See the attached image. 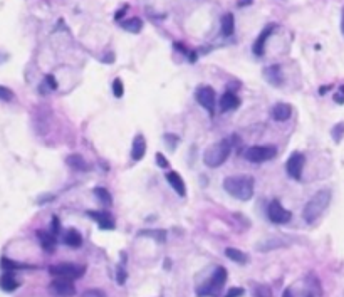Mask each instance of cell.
Instances as JSON below:
<instances>
[{
    "mask_svg": "<svg viewBox=\"0 0 344 297\" xmlns=\"http://www.w3.org/2000/svg\"><path fill=\"white\" fill-rule=\"evenodd\" d=\"M165 143H167V146L172 149V151H175L178 143H180V138H178L176 135H170L168 133V135H165Z\"/></svg>",
    "mask_w": 344,
    "mask_h": 297,
    "instance_id": "obj_29",
    "label": "cell"
},
{
    "mask_svg": "<svg viewBox=\"0 0 344 297\" xmlns=\"http://www.w3.org/2000/svg\"><path fill=\"white\" fill-rule=\"evenodd\" d=\"M331 89V86H324V88H319V94H324L326 91H329Z\"/></svg>",
    "mask_w": 344,
    "mask_h": 297,
    "instance_id": "obj_41",
    "label": "cell"
},
{
    "mask_svg": "<svg viewBox=\"0 0 344 297\" xmlns=\"http://www.w3.org/2000/svg\"><path fill=\"white\" fill-rule=\"evenodd\" d=\"M329 203H331V190L324 188V190L316 191V193L309 198V202L306 203L304 210H302V218H304L307 223H314L321 215H323L324 210L329 207Z\"/></svg>",
    "mask_w": 344,
    "mask_h": 297,
    "instance_id": "obj_2",
    "label": "cell"
},
{
    "mask_svg": "<svg viewBox=\"0 0 344 297\" xmlns=\"http://www.w3.org/2000/svg\"><path fill=\"white\" fill-rule=\"evenodd\" d=\"M50 289L59 297H72L76 294V287L72 284L71 279H64V277H56L50 282Z\"/></svg>",
    "mask_w": 344,
    "mask_h": 297,
    "instance_id": "obj_8",
    "label": "cell"
},
{
    "mask_svg": "<svg viewBox=\"0 0 344 297\" xmlns=\"http://www.w3.org/2000/svg\"><path fill=\"white\" fill-rule=\"evenodd\" d=\"M252 2H254V0H238V7H245V5H250Z\"/></svg>",
    "mask_w": 344,
    "mask_h": 297,
    "instance_id": "obj_40",
    "label": "cell"
},
{
    "mask_svg": "<svg viewBox=\"0 0 344 297\" xmlns=\"http://www.w3.org/2000/svg\"><path fill=\"white\" fill-rule=\"evenodd\" d=\"M267 213H269V220L272 223H277V225L287 223L289 220H291V217H292V213L289 212V210L284 208L279 200H272V202L269 203Z\"/></svg>",
    "mask_w": 344,
    "mask_h": 297,
    "instance_id": "obj_7",
    "label": "cell"
},
{
    "mask_svg": "<svg viewBox=\"0 0 344 297\" xmlns=\"http://www.w3.org/2000/svg\"><path fill=\"white\" fill-rule=\"evenodd\" d=\"M225 255L230 260H233V262H238V264H247V260H249L245 252H242V250H238V249H233V247L225 249Z\"/></svg>",
    "mask_w": 344,
    "mask_h": 297,
    "instance_id": "obj_24",
    "label": "cell"
},
{
    "mask_svg": "<svg viewBox=\"0 0 344 297\" xmlns=\"http://www.w3.org/2000/svg\"><path fill=\"white\" fill-rule=\"evenodd\" d=\"M275 154H277L275 146L267 145V146H252V148H249L244 153V156L250 163H264L267 159L275 158Z\"/></svg>",
    "mask_w": 344,
    "mask_h": 297,
    "instance_id": "obj_5",
    "label": "cell"
},
{
    "mask_svg": "<svg viewBox=\"0 0 344 297\" xmlns=\"http://www.w3.org/2000/svg\"><path fill=\"white\" fill-rule=\"evenodd\" d=\"M88 215L93 218V220L98 222V225L101 230H113L114 228V220L113 217L106 212H88Z\"/></svg>",
    "mask_w": 344,
    "mask_h": 297,
    "instance_id": "obj_13",
    "label": "cell"
},
{
    "mask_svg": "<svg viewBox=\"0 0 344 297\" xmlns=\"http://www.w3.org/2000/svg\"><path fill=\"white\" fill-rule=\"evenodd\" d=\"M235 30V19H233L232 13H225L222 17V35L223 37H230Z\"/></svg>",
    "mask_w": 344,
    "mask_h": 297,
    "instance_id": "obj_20",
    "label": "cell"
},
{
    "mask_svg": "<svg viewBox=\"0 0 344 297\" xmlns=\"http://www.w3.org/2000/svg\"><path fill=\"white\" fill-rule=\"evenodd\" d=\"M49 272L56 277H64V279H74L81 277L84 274V267H77L74 264H57V266H50Z\"/></svg>",
    "mask_w": 344,
    "mask_h": 297,
    "instance_id": "obj_6",
    "label": "cell"
},
{
    "mask_svg": "<svg viewBox=\"0 0 344 297\" xmlns=\"http://www.w3.org/2000/svg\"><path fill=\"white\" fill-rule=\"evenodd\" d=\"M113 94L114 98H123V94H125V86H123V81L119 77L113 81Z\"/></svg>",
    "mask_w": 344,
    "mask_h": 297,
    "instance_id": "obj_27",
    "label": "cell"
},
{
    "mask_svg": "<svg viewBox=\"0 0 344 297\" xmlns=\"http://www.w3.org/2000/svg\"><path fill=\"white\" fill-rule=\"evenodd\" d=\"M155 158H157V164H158L160 168H168V161H167V158H165L162 153H157V156H155Z\"/></svg>",
    "mask_w": 344,
    "mask_h": 297,
    "instance_id": "obj_36",
    "label": "cell"
},
{
    "mask_svg": "<svg viewBox=\"0 0 344 297\" xmlns=\"http://www.w3.org/2000/svg\"><path fill=\"white\" fill-rule=\"evenodd\" d=\"M227 282V271L223 267H218L213 272V276L205 282L203 286L198 289V296H217L220 291L223 289V284Z\"/></svg>",
    "mask_w": 344,
    "mask_h": 297,
    "instance_id": "obj_4",
    "label": "cell"
},
{
    "mask_svg": "<svg viewBox=\"0 0 344 297\" xmlns=\"http://www.w3.org/2000/svg\"><path fill=\"white\" fill-rule=\"evenodd\" d=\"M331 135H333V138H334V141H336V143H339V141H341V138L344 136V121L338 123V125L333 128Z\"/></svg>",
    "mask_w": 344,
    "mask_h": 297,
    "instance_id": "obj_28",
    "label": "cell"
},
{
    "mask_svg": "<svg viewBox=\"0 0 344 297\" xmlns=\"http://www.w3.org/2000/svg\"><path fill=\"white\" fill-rule=\"evenodd\" d=\"M292 116V106L287 103H279L272 108V118L275 121H287Z\"/></svg>",
    "mask_w": 344,
    "mask_h": 297,
    "instance_id": "obj_15",
    "label": "cell"
},
{
    "mask_svg": "<svg viewBox=\"0 0 344 297\" xmlns=\"http://www.w3.org/2000/svg\"><path fill=\"white\" fill-rule=\"evenodd\" d=\"M254 188H255V180L250 175L228 176L223 180V190L235 200H240V202H249L252 196H254Z\"/></svg>",
    "mask_w": 344,
    "mask_h": 297,
    "instance_id": "obj_1",
    "label": "cell"
},
{
    "mask_svg": "<svg viewBox=\"0 0 344 297\" xmlns=\"http://www.w3.org/2000/svg\"><path fill=\"white\" fill-rule=\"evenodd\" d=\"M146 153V141L143 138V135H136L131 145V158L133 161H141Z\"/></svg>",
    "mask_w": 344,
    "mask_h": 297,
    "instance_id": "obj_12",
    "label": "cell"
},
{
    "mask_svg": "<svg viewBox=\"0 0 344 297\" xmlns=\"http://www.w3.org/2000/svg\"><path fill=\"white\" fill-rule=\"evenodd\" d=\"M20 286V282L17 281L13 272H5L2 277H0V289L5 291V292H13L17 287Z\"/></svg>",
    "mask_w": 344,
    "mask_h": 297,
    "instance_id": "obj_17",
    "label": "cell"
},
{
    "mask_svg": "<svg viewBox=\"0 0 344 297\" xmlns=\"http://www.w3.org/2000/svg\"><path fill=\"white\" fill-rule=\"evenodd\" d=\"M66 163L72 168V170H77V171H88L89 170L88 163H86V159L82 158L81 154H69V156L66 158Z\"/></svg>",
    "mask_w": 344,
    "mask_h": 297,
    "instance_id": "obj_19",
    "label": "cell"
},
{
    "mask_svg": "<svg viewBox=\"0 0 344 297\" xmlns=\"http://www.w3.org/2000/svg\"><path fill=\"white\" fill-rule=\"evenodd\" d=\"M264 76L267 77V79L272 82L274 86L282 84V74H281V67H279V66L267 67V69H265V72H264Z\"/></svg>",
    "mask_w": 344,
    "mask_h": 297,
    "instance_id": "obj_23",
    "label": "cell"
},
{
    "mask_svg": "<svg viewBox=\"0 0 344 297\" xmlns=\"http://www.w3.org/2000/svg\"><path fill=\"white\" fill-rule=\"evenodd\" d=\"M81 297H104V294L99 289H88V291L82 292Z\"/></svg>",
    "mask_w": 344,
    "mask_h": 297,
    "instance_id": "obj_33",
    "label": "cell"
},
{
    "mask_svg": "<svg viewBox=\"0 0 344 297\" xmlns=\"http://www.w3.org/2000/svg\"><path fill=\"white\" fill-rule=\"evenodd\" d=\"M64 244L77 249V247L82 245V237L79 235V232L74 230V228H69V230L66 232V235H64Z\"/></svg>",
    "mask_w": 344,
    "mask_h": 297,
    "instance_id": "obj_22",
    "label": "cell"
},
{
    "mask_svg": "<svg viewBox=\"0 0 344 297\" xmlns=\"http://www.w3.org/2000/svg\"><path fill=\"white\" fill-rule=\"evenodd\" d=\"M195 98H196V101L206 109V111H208L210 114H213V109H215V91H213V88H210V86H201V88L196 89Z\"/></svg>",
    "mask_w": 344,
    "mask_h": 297,
    "instance_id": "obj_10",
    "label": "cell"
},
{
    "mask_svg": "<svg viewBox=\"0 0 344 297\" xmlns=\"http://www.w3.org/2000/svg\"><path fill=\"white\" fill-rule=\"evenodd\" d=\"M244 289H242V287H232L230 291L227 292V296L225 297H242L244 296Z\"/></svg>",
    "mask_w": 344,
    "mask_h": 297,
    "instance_id": "obj_34",
    "label": "cell"
},
{
    "mask_svg": "<svg viewBox=\"0 0 344 297\" xmlns=\"http://www.w3.org/2000/svg\"><path fill=\"white\" fill-rule=\"evenodd\" d=\"M257 297H272V291L267 286H257Z\"/></svg>",
    "mask_w": 344,
    "mask_h": 297,
    "instance_id": "obj_31",
    "label": "cell"
},
{
    "mask_svg": "<svg viewBox=\"0 0 344 297\" xmlns=\"http://www.w3.org/2000/svg\"><path fill=\"white\" fill-rule=\"evenodd\" d=\"M0 99H2V101H12V99H13V91L5 88V86H0Z\"/></svg>",
    "mask_w": 344,
    "mask_h": 297,
    "instance_id": "obj_30",
    "label": "cell"
},
{
    "mask_svg": "<svg viewBox=\"0 0 344 297\" xmlns=\"http://www.w3.org/2000/svg\"><path fill=\"white\" fill-rule=\"evenodd\" d=\"M167 181H168L170 185H172V188L175 190L180 196H185L186 195L185 181H183V178L180 176V173H178V171H170V173H167Z\"/></svg>",
    "mask_w": 344,
    "mask_h": 297,
    "instance_id": "obj_14",
    "label": "cell"
},
{
    "mask_svg": "<svg viewBox=\"0 0 344 297\" xmlns=\"http://www.w3.org/2000/svg\"><path fill=\"white\" fill-rule=\"evenodd\" d=\"M304 163H306V158H304V154H302V153L291 154V158H289L287 163H286L287 175L291 178H294V180H301L302 170H304Z\"/></svg>",
    "mask_w": 344,
    "mask_h": 297,
    "instance_id": "obj_9",
    "label": "cell"
},
{
    "mask_svg": "<svg viewBox=\"0 0 344 297\" xmlns=\"http://www.w3.org/2000/svg\"><path fill=\"white\" fill-rule=\"evenodd\" d=\"M284 297H291V289H286V291H284Z\"/></svg>",
    "mask_w": 344,
    "mask_h": 297,
    "instance_id": "obj_43",
    "label": "cell"
},
{
    "mask_svg": "<svg viewBox=\"0 0 344 297\" xmlns=\"http://www.w3.org/2000/svg\"><path fill=\"white\" fill-rule=\"evenodd\" d=\"M121 27L125 29L126 32H133V34H140L141 29H143V22L141 19H138V17H131V19L128 20H123L121 22Z\"/></svg>",
    "mask_w": 344,
    "mask_h": 297,
    "instance_id": "obj_21",
    "label": "cell"
},
{
    "mask_svg": "<svg viewBox=\"0 0 344 297\" xmlns=\"http://www.w3.org/2000/svg\"><path fill=\"white\" fill-rule=\"evenodd\" d=\"M2 267H3V271H5V272H13V271H17V269H25V267H29V266H24V264H17V262H13V260H10L8 257H3L2 259Z\"/></svg>",
    "mask_w": 344,
    "mask_h": 297,
    "instance_id": "obj_26",
    "label": "cell"
},
{
    "mask_svg": "<svg viewBox=\"0 0 344 297\" xmlns=\"http://www.w3.org/2000/svg\"><path fill=\"white\" fill-rule=\"evenodd\" d=\"M238 106H240V99H238V96L235 93H230V91H227L222 96V99H220L222 111H230V109H237Z\"/></svg>",
    "mask_w": 344,
    "mask_h": 297,
    "instance_id": "obj_16",
    "label": "cell"
},
{
    "mask_svg": "<svg viewBox=\"0 0 344 297\" xmlns=\"http://www.w3.org/2000/svg\"><path fill=\"white\" fill-rule=\"evenodd\" d=\"M334 101H336L338 104H344V84L339 88L338 93L334 94Z\"/></svg>",
    "mask_w": 344,
    "mask_h": 297,
    "instance_id": "obj_35",
    "label": "cell"
},
{
    "mask_svg": "<svg viewBox=\"0 0 344 297\" xmlns=\"http://www.w3.org/2000/svg\"><path fill=\"white\" fill-rule=\"evenodd\" d=\"M94 195L98 196L99 202H103L104 205H113V196H111V193H109L106 188H103V186H98V188H94Z\"/></svg>",
    "mask_w": 344,
    "mask_h": 297,
    "instance_id": "obj_25",
    "label": "cell"
},
{
    "mask_svg": "<svg viewBox=\"0 0 344 297\" xmlns=\"http://www.w3.org/2000/svg\"><path fill=\"white\" fill-rule=\"evenodd\" d=\"M49 200H54V195H45V196H40V198L37 200L39 205H44L45 202H49Z\"/></svg>",
    "mask_w": 344,
    "mask_h": 297,
    "instance_id": "obj_39",
    "label": "cell"
},
{
    "mask_svg": "<svg viewBox=\"0 0 344 297\" xmlns=\"http://www.w3.org/2000/svg\"><path fill=\"white\" fill-rule=\"evenodd\" d=\"M275 29V24H269L267 27H264V30L259 34V37L255 39L254 45H252V51H254L255 56H264V49H265V44H267V39L270 37V34L274 32Z\"/></svg>",
    "mask_w": 344,
    "mask_h": 297,
    "instance_id": "obj_11",
    "label": "cell"
},
{
    "mask_svg": "<svg viewBox=\"0 0 344 297\" xmlns=\"http://www.w3.org/2000/svg\"><path fill=\"white\" fill-rule=\"evenodd\" d=\"M59 230H61V227H59V218L54 217V218H52V227H50V232H52L54 235H57Z\"/></svg>",
    "mask_w": 344,
    "mask_h": 297,
    "instance_id": "obj_37",
    "label": "cell"
},
{
    "mask_svg": "<svg viewBox=\"0 0 344 297\" xmlns=\"http://www.w3.org/2000/svg\"><path fill=\"white\" fill-rule=\"evenodd\" d=\"M37 237L40 239V244H42V249L47 250V252H54V249H56V235L52 234V232H44V230H39L37 232Z\"/></svg>",
    "mask_w": 344,
    "mask_h": 297,
    "instance_id": "obj_18",
    "label": "cell"
},
{
    "mask_svg": "<svg viewBox=\"0 0 344 297\" xmlns=\"http://www.w3.org/2000/svg\"><path fill=\"white\" fill-rule=\"evenodd\" d=\"M125 281H126V274H125V271H123L121 267L118 269V282L119 284H125Z\"/></svg>",
    "mask_w": 344,
    "mask_h": 297,
    "instance_id": "obj_38",
    "label": "cell"
},
{
    "mask_svg": "<svg viewBox=\"0 0 344 297\" xmlns=\"http://www.w3.org/2000/svg\"><path fill=\"white\" fill-rule=\"evenodd\" d=\"M45 86L49 88V91H54V89H57V81H56V77L54 76H50L47 74L45 76V82H44Z\"/></svg>",
    "mask_w": 344,
    "mask_h": 297,
    "instance_id": "obj_32",
    "label": "cell"
},
{
    "mask_svg": "<svg viewBox=\"0 0 344 297\" xmlns=\"http://www.w3.org/2000/svg\"><path fill=\"white\" fill-rule=\"evenodd\" d=\"M341 30L344 34V7H343V13H341Z\"/></svg>",
    "mask_w": 344,
    "mask_h": 297,
    "instance_id": "obj_42",
    "label": "cell"
},
{
    "mask_svg": "<svg viewBox=\"0 0 344 297\" xmlns=\"http://www.w3.org/2000/svg\"><path fill=\"white\" fill-rule=\"evenodd\" d=\"M230 151H232L230 140H220L206 148V151L203 154V163L208 168H218L227 161V158L230 156Z\"/></svg>",
    "mask_w": 344,
    "mask_h": 297,
    "instance_id": "obj_3",
    "label": "cell"
}]
</instances>
